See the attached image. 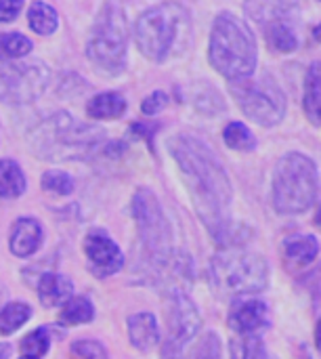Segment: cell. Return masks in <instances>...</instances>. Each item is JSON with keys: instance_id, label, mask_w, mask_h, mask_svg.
<instances>
[{"instance_id": "6da1fadb", "label": "cell", "mask_w": 321, "mask_h": 359, "mask_svg": "<svg viewBox=\"0 0 321 359\" xmlns=\"http://www.w3.org/2000/svg\"><path fill=\"white\" fill-rule=\"evenodd\" d=\"M168 147L187 183L193 208L214 242L223 248L244 246L248 236H244V225L231 219L233 187L221 160L204 141L191 135L170 139Z\"/></svg>"}, {"instance_id": "7a4b0ae2", "label": "cell", "mask_w": 321, "mask_h": 359, "mask_svg": "<svg viewBox=\"0 0 321 359\" xmlns=\"http://www.w3.org/2000/svg\"><path fill=\"white\" fill-rule=\"evenodd\" d=\"M27 141L34 156L42 160L71 162L90 158L105 143V130L67 111H57L38 122Z\"/></svg>"}, {"instance_id": "3957f363", "label": "cell", "mask_w": 321, "mask_h": 359, "mask_svg": "<svg viewBox=\"0 0 321 359\" xmlns=\"http://www.w3.org/2000/svg\"><path fill=\"white\" fill-rule=\"evenodd\" d=\"M208 59L212 67L231 82L248 80L257 72V40L242 17L225 11L214 19Z\"/></svg>"}, {"instance_id": "277c9868", "label": "cell", "mask_w": 321, "mask_h": 359, "mask_svg": "<svg viewBox=\"0 0 321 359\" xmlns=\"http://www.w3.org/2000/svg\"><path fill=\"white\" fill-rule=\"evenodd\" d=\"M191 32L189 13L183 4L162 2L143 11L135 25L139 50L151 61L168 59L181 48Z\"/></svg>"}, {"instance_id": "5b68a950", "label": "cell", "mask_w": 321, "mask_h": 359, "mask_svg": "<svg viewBox=\"0 0 321 359\" xmlns=\"http://www.w3.org/2000/svg\"><path fill=\"white\" fill-rule=\"evenodd\" d=\"M317 189L320 175L315 162L301 151H290L273 170L271 204L280 215H301L313 206Z\"/></svg>"}, {"instance_id": "8992f818", "label": "cell", "mask_w": 321, "mask_h": 359, "mask_svg": "<svg viewBox=\"0 0 321 359\" xmlns=\"http://www.w3.org/2000/svg\"><path fill=\"white\" fill-rule=\"evenodd\" d=\"M210 278L223 294H259L269 286V265L263 255L244 246L223 248L210 261Z\"/></svg>"}, {"instance_id": "52a82bcc", "label": "cell", "mask_w": 321, "mask_h": 359, "mask_svg": "<svg viewBox=\"0 0 321 359\" xmlns=\"http://www.w3.org/2000/svg\"><path fill=\"white\" fill-rule=\"evenodd\" d=\"M132 217L139 233V242L145 255L147 269L156 276L172 257V227L158 200V196L141 187L132 198Z\"/></svg>"}, {"instance_id": "ba28073f", "label": "cell", "mask_w": 321, "mask_h": 359, "mask_svg": "<svg viewBox=\"0 0 321 359\" xmlns=\"http://www.w3.org/2000/svg\"><path fill=\"white\" fill-rule=\"evenodd\" d=\"M128 23L126 11L118 2H107L95 21L93 34L86 44V57L90 63L107 76H116L126 67Z\"/></svg>"}, {"instance_id": "9c48e42d", "label": "cell", "mask_w": 321, "mask_h": 359, "mask_svg": "<svg viewBox=\"0 0 321 359\" xmlns=\"http://www.w3.org/2000/svg\"><path fill=\"white\" fill-rule=\"evenodd\" d=\"M166 334L162 339V359H183L202 328V316L183 290L166 292L164 301Z\"/></svg>"}, {"instance_id": "30bf717a", "label": "cell", "mask_w": 321, "mask_h": 359, "mask_svg": "<svg viewBox=\"0 0 321 359\" xmlns=\"http://www.w3.org/2000/svg\"><path fill=\"white\" fill-rule=\"evenodd\" d=\"M238 107L246 118L259 126L271 128L280 124L286 116V95L280 84L271 78L261 80H238L229 86Z\"/></svg>"}, {"instance_id": "8fae6325", "label": "cell", "mask_w": 321, "mask_h": 359, "mask_svg": "<svg viewBox=\"0 0 321 359\" xmlns=\"http://www.w3.org/2000/svg\"><path fill=\"white\" fill-rule=\"evenodd\" d=\"M50 72L42 61L4 63L0 65V101L4 103H32L48 86Z\"/></svg>"}, {"instance_id": "7c38bea8", "label": "cell", "mask_w": 321, "mask_h": 359, "mask_svg": "<svg viewBox=\"0 0 321 359\" xmlns=\"http://www.w3.org/2000/svg\"><path fill=\"white\" fill-rule=\"evenodd\" d=\"M84 255L90 265V271L99 278L118 273L124 267V255L120 246L103 231H90L84 238Z\"/></svg>"}, {"instance_id": "4fadbf2b", "label": "cell", "mask_w": 321, "mask_h": 359, "mask_svg": "<svg viewBox=\"0 0 321 359\" xmlns=\"http://www.w3.org/2000/svg\"><path fill=\"white\" fill-rule=\"evenodd\" d=\"M229 328L238 337H259L269 326V307L263 301H235L229 309Z\"/></svg>"}, {"instance_id": "5bb4252c", "label": "cell", "mask_w": 321, "mask_h": 359, "mask_svg": "<svg viewBox=\"0 0 321 359\" xmlns=\"http://www.w3.org/2000/svg\"><path fill=\"white\" fill-rule=\"evenodd\" d=\"M320 252V244L313 236L309 233H294L284 240L282 255H284V265L288 271H301L307 269Z\"/></svg>"}, {"instance_id": "9a60e30c", "label": "cell", "mask_w": 321, "mask_h": 359, "mask_svg": "<svg viewBox=\"0 0 321 359\" xmlns=\"http://www.w3.org/2000/svg\"><path fill=\"white\" fill-rule=\"evenodd\" d=\"M42 244V227L36 219L32 217H23L19 221H15L13 229H11V252L15 257H29L34 255Z\"/></svg>"}, {"instance_id": "2e32d148", "label": "cell", "mask_w": 321, "mask_h": 359, "mask_svg": "<svg viewBox=\"0 0 321 359\" xmlns=\"http://www.w3.org/2000/svg\"><path fill=\"white\" fill-rule=\"evenodd\" d=\"M36 292L44 307H59V305H65L74 297V284L69 278L48 271L40 276Z\"/></svg>"}, {"instance_id": "e0dca14e", "label": "cell", "mask_w": 321, "mask_h": 359, "mask_svg": "<svg viewBox=\"0 0 321 359\" xmlns=\"http://www.w3.org/2000/svg\"><path fill=\"white\" fill-rule=\"evenodd\" d=\"M128 339L135 349L151 351L160 343V328L151 313H135L128 318Z\"/></svg>"}, {"instance_id": "ac0fdd59", "label": "cell", "mask_w": 321, "mask_h": 359, "mask_svg": "<svg viewBox=\"0 0 321 359\" xmlns=\"http://www.w3.org/2000/svg\"><path fill=\"white\" fill-rule=\"evenodd\" d=\"M303 109L313 126H321V61H313L305 74Z\"/></svg>"}, {"instance_id": "d6986e66", "label": "cell", "mask_w": 321, "mask_h": 359, "mask_svg": "<svg viewBox=\"0 0 321 359\" xmlns=\"http://www.w3.org/2000/svg\"><path fill=\"white\" fill-rule=\"evenodd\" d=\"M124 111H126V99L118 93H99L86 105L88 118L95 120H116Z\"/></svg>"}, {"instance_id": "ffe728a7", "label": "cell", "mask_w": 321, "mask_h": 359, "mask_svg": "<svg viewBox=\"0 0 321 359\" xmlns=\"http://www.w3.org/2000/svg\"><path fill=\"white\" fill-rule=\"evenodd\" d=\"M246 13L254 17L257 21L269 25L275 21H286L299 11V4L294 2H248L244 4Z\"/></svg>"}, {"instance_id": "44dd1931", "label": "cell", "mask_w": 321, "mask_h": 359, "mask_svg": "<svg viewBox=\"0 0 321 359\" xmlns=\"http://www.w3.org/2000/svg\"><path fill=\"white\" fill-rule=\"evenodd\" d=\"M27 187L25 175L15 160H0V198H19Z\"/></svg>"}, {"instance_id": "7402d4cb", "label": "cell", "mask_w": 321, "mask_h": 359, "mask_svg": "<svg viewBox=\"0 0 321 359\" xmlns=\"http://www.w3.org/2000/svg\"><path fill=\"white\" fill-rule=\"evenodd\" d=\"M265 38L271 50L282 53V55L294 53L299 48V36L288 25V21H275V23L265 25Z\"/></svg>"}, {"instance_id": "603a6c76", "label": "cell", "mask_w": 321, "mask_h": 359, "mask_svg": "<svg viewBox=\"0 0 321 359\" xmlns=\"http://www.w3.org/2000/svg\"><path fill=\"white\" fill-rule=\"evenodd\" d=\"M95 318V307L86 297H71L59 313V324L63 326H82L93 322Z\"/></svg>"}, {"instance_id": "cb8c5ba5", "label": "cell", "mask_w": 321, "mask_h": 359, "mask_svg": "<svg viewBox=\"0 0 321 359\" xmlns=\"http://www.w3.org/2000/svg\"><path fill=\"white\" fill-rule=\"evenodd\" d=\"M29 318H32V307L27 303H21V301L6 303L0 309V334L2 337H11L23 324H27Z\"/></svg>"}, {"instance_id": "d4e9b609", "label": "cell", "mask_w": 321, "mask_h": 359, "mask_svg": "<svg viewBox=\"0 0 321 359\" xmlns=\"http://www.w3.org/2000/svg\"><path fill=\"white\" fill-rule=\"evenodd\" d=\"M231 359H280L273 355L261 337H235L231 341Z\"/></svg>"}, {"instance_id": "484cf974", "label": "cell", "mask_w": 321, "mask_h": 359, "mask_svg": "<svg viewBox=\"0 0 321 359\" xmlns=\"http://www.w3.org/2000/svg\"><path fill=\"white\" fill-rule=\"evenodd\" d=\"M27 19H29V27L36 34H42V36H50L57 29V25H59L57 11L50 4H46V2H34L29 6Z\"/></svg>"}, {"instance_id": "4316f807", "label": "cell", "mask_w": 321, "mask_h": 359, "mask_svg": "<svg viewBox=\"0 0 321 359\" xmlns=\"http://www.w3.org/2000/svg\"><path fill=\"white\" fill-rule=\"evenodd\" d=\"M223 141L227 147H231L235 151H254L257 149V137L242 122H229L223 130Z\"/></svg>"}, {"instance_id": "83f0119b", "label": "cell", "mask_w": 321, "mask_h": 359, "mask_svg": "<svg viewBox=\"0 0 321 359\" xmlns=\"http://www.w3.org/2000/svg\"><path fill=\"white\" fill-rule=\"evenodd\" d=\"M32 50V40L19 32H0V61L25 57Z\"/></svg>"}, {"instance_id": "f1b7e54d", "label": "cell", "mask_w": 321, "mask_h": 359, "mask_svg": "<svg viewBox=\"0 0 321 359\" xmlns=\"http://www.w3.org/2000/svg\"><path fill=\"white\" fill-rule=\"evenodd\" d=\"M42 189L53 196H69V194H74L76 183L67 172L55 168V170H46L42 175Z\"/></svg>"}, {"instance_id": "f546056e", "label": "cell", "mask_w": 321, "mask_h": 359, "mask_svg": "<svg viewBox=\"0 0 321 359\" xmlns=\"http://www.w3.org/2000/svg\"><path fill=\"white\" fill-rule=\"evenodd\" d=\"M21 353L23 358L29 359H40L48 353V347H50V339H48V332L44 328H38L34 332H29L27 337H23L21 341Z\"/></svg>"}, {"instance_id": "4dcf8cb0", "label": "cell", "mask_w": 321, "mask_h": 359, "mask_svg": "<svg viewBox=\"0 0 321 359\" xmlns=\"http://www.w3.org/2000/svg\"><path fill=\"white\" fill-rule=\"evenodd\" d=\"M196 107L202 111V114H208V116H214V114H221L225 109V103H223V97L219 95V90L214 86H206L204 93L196 95Z\"/></svg>"}, {"instance_id": "1f68e13d", "label": "cell", "mask_w": 321, "mask_h": 359, "mask_svg": "<svg viewBox=\"0 0 321 359\" xmlns=\"http://www.w3.org/2000/svg\"><path fill=\"white\" fill-rule=\"evenodd\" d=\"M69 359H109L107 351L97 341H78L69 349Z\"/></svg>"}, {"instance_id": "d6a6232c", "label": "cell", "mask_w": 321, "mask_h": 359, "mask_svg": "<svg viewBox=\"0 0 321 359\" xmlns=\"http://www.w3.org/2000/svg\"><path fill=\"white\" fill-rule=\"evenodd\" d=\"M221 353H223L221 339L217 337V332H208L198 345L193 359H221Z\"/></svg>"}, {"instance_id": "836d02e7", "label": "cell", "mask_w": 321, "mask_h": 359, "mask_svg": "<svg viewBox=\"0 0 321 359\" xmlns=\"http://www.w3.org/2000/svg\"><path fill=\"white\" fill-rule=\"evenodd\" d=\"M166 105H168V95L162 90H156L149 97H145V101L141 103V111L145 116H158Z\"/></svg>"}, {"instance_id": "e575fe53", "label": "cell", "mask_w": 321, "mask_h": 359, "mask_svg": "<svg viewBox=\"0 0 321 359\" xmlns=\"http://www.w3.org/2000/svg\"><path fill=\"white\" fill-rule=\"evenodd\" d=\"M23 11V2L19 0H0V23L13 21Z\"/></svg>"}, {"instance_id": "d590c367", "label": "cell", "mask_w": 321, "mask_h": 359, "mask_svg": "<svg viewBox=\"0 0 321 359\" xmlns=\"http://www.w3.org/2000/svg\"><path fill=\"white\" fill-rule=\"evenodd\" d=\"M11 358V347L8 345H0V359Z\"/></svg>"}, {"instance_id": "8d00e7d4", "label": "cell", "mask_w": 321, "mask_h": 359, "mask_svg": "<svg viewBox=\"0 0 321 359\" xmlns=\"http://www.w3.org/2000/svg\"><path fill=\"white\" fill-rule=\"evenodd\" d=\"M315 345H317V349L321 351V320L317 322V328H315Z\"/></svg>"}, {"instance_id": "74e56055", "label": "cell", "mask_w": 321, "mask_h": 359, "mask_svg": "<svg viewBox=\"0 0 321 359\" xmlns=\"http://www.w3.org/2000/svg\"><path fill=\"white\" fill-rule=\"evenodd\" d=\"M315 225H317V229H321V204H320V208H317V212H315Z\"/></svg>"}, {"instance_id": "f35d334b", "label": "cell", "mask_w": 321, "mask_h": 359, "mask_svg": "<svg viewBox=\"0 0 321 359\" xmlns=\"http://www.w3.org/2000/svg\"><path fill=\"white\" fill-rule=\"evenodd\" d=\"M4 299H6V290H4V286L0 284V309L4 307V305H2V303H4Z\"/></svg>"}, {"instance_id": "ab89813d", "label": "cell", "mask_w": 321, "mask_h": 359, "mask_svg": "<svg viewBox=\"0 0 321 359\" xmlns=\"http://www.w3.org/2000/svg\"><path fill=\"white\" fill-rule=\"evenodd\" d=\"M313 36H315V40L321 44V23L315 27V29H313Z\"/></svg>"}, {"instance_id": "60d3db41", "label": "cell", "mask_w": 321, "mask_h": 359, "mask_svg": "<svg viewBox=\"0 0 321 359\" xmlns=\"http://www.w3.org/2000/svg\"><path fill=\"white\" fill-rule=\"evenodd\" d=\"M21 359H29V358H21Z\"/></svg>"}]
</instances>
